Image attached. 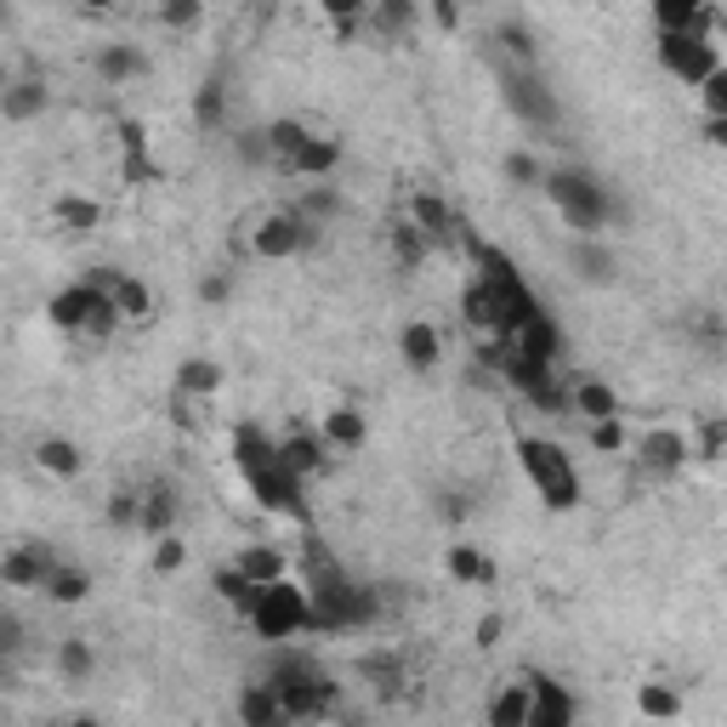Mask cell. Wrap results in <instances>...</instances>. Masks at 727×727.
I'll return each mask as SVG.
<instances>
[{
  "instance_id": "obj_1",
  "label": "cell",
  "mask_w": 727,
  "mask_h": 727,
  "mask_svg": "<svg viewBox=\"0 0 727 727\" xmlns=\"http://www.w3.org/2000/svg\"><path fill=\"white\" fill-rule=\"evenodd\" d=\"M307 563H313V580H307V597H313V631H363V625L381 614L376 591H370V585H358V580H347L324 551H313Z\"/></svg>"
},
{
  "instance_id": "obj_2",
  "label": "cell",
  "mask_w": 727,
  "mask_h": 727,
  "mask_svg": "<svg viewBox=\"0 0 727 727\" xmlns=\"http://www.w3.org/2000/svg\"><path fill=\"white\" fill-rule=\"evenodd\" d=\"M478 268H483V273H478V290H483V302H489V329L512 347V342H517V329L540 313V302H535V290L523 284L517 261H512L506 250L478 245Z\"/></svg>"
},
{
  "instance_id": "obj_3",
  "label": "cell",
  "mask_w": 727,
  "mask_h": 727,
  "mask_svg": "<svg viewBox=\"0 0 727 727\" xmlns=\"http://www.w3.org/2000/svg\"><path fill=\"white\" fill-rule=\"evenodd\" d=\"M501 97H506V109H512L523 125H535V131H557V125H563L557 91H551V80L535 69V63L501 57Z\"/></svg>"
},
{
  "instance_id": "obj_4",
  "label": "cell",
  "mask_w": 727,
  "mask_h": 727,
  "mask_svg": "<svg viewBox=\"0 0 727 727\" xmlns=\"http://www.w3.org/2000/svg\"><path fill=\"white\" fill-rule=\"evenodd\" d=\"M546 193H551V205L569 216V227H580V239H597V227H608V193L591 171H574V165L546 171Z\"/></svg>"
},
{
  "instance_id": "obj_5",
  "label": "cell",
  "mask_w": 727,
  "mask_h": 727,
  "mask_svg": "<svg viewBox=\"0 0 727 727\" xmlns=\"http://www.w3.org/2000/svg\"><path fill=\"white\" fill-rule=\"evenodd\" d=\"M250 625L268 642H290L295 631H313V597H307V585H261L256 591V603H250Z\"/></svg>"
},
{
  "instance_id": "obj_6",
  "label": "cell",
  "mask_w": 727,
  "mask_h": 727,
  "mask_svg": "<svg viewBox=\"0 0 727 727\" xmlns=\"http://www.w3.org/2000/svg\"><path fill=\"white\" fill-rule=\"evenodd\" d=\"M517 460H523L528 483H535V494H540L551 512H569V506L580 501V478H574L569 455L557 449V444H546V438H523V444H517Z\"/></svg>"
},
{
  "instance_id": "obj_7",
  "label": "cell",
  "mask_w": 727,
  "mask_h": 727,
  "mask_svg": "<svg viewBox=\"0 0 727 727\" xmlns=\"http://www.w3.org/2000/svg\"><path fill=\"white\" fill-rule=\"evenodd\" d=\"M46 318H52L57 329H91V336H109L114 318H120V307H114V295H109V290H97V284H86V279H80L75 290L52 295Z\"/></svg>"
},
{
  "instance_id": "obj_8",
  "label": "cell",
  "mask_w": 727,
  "mask_h": 727,
  "mask_svg": "<svg viewBox=\"0 0 727 727\" xmlns=\"http://www.w3.org/2000/svg\"><path fill=\"white\" fill-rule=\"evenodd\" d=\"M659 63H666L676 80H687V86H705L722 69V57H716V46L705 35H659Z\"/></svg>"
},
{
  "instance_id": "obj_9",
  "label": "cell",
  "mask_w": 727,
  "mask_h": 727,
  "mask_svg": "<svg viewBox=\"0 0 727 727\" xmlns=\"http://www.w3.org/2000/svg\"><path fill=\"white\" fill-rule=\"evenodd\" d=\"M535 705H528V727H574V693L551 676H535L528 682Z\"/></svg>"
},
{
  "instance_id": "obj_10",
  "label": "cell",
  "mask_w": 727,
  "mask_h": 727,
  "mask_svg": "<svg viewBox=\"0 0 727 727\" xmlns=\"http://www.w3.org/2000/svg\"><path fill=\"white\" fill-rule=\"evenodd\" d=\"M512 353H523V358H535V363H557V353H563V329H557V318L540 307L535 318H528L523 329H517V342H512Z\"/></svg>"
},
{
  "instance_id": "obj_11",
  "label": "cell",
  "mask_w": 727,
  "mask_h": 727,
  "mask_svg": "<svg viewBox=\"0 0 727 727\" xmlns=\"http://www.w3.org/2000/svg\"><path fill=\"white\" fill-rule=\"evenodd\" d=\"M307 239H313V222L302 211H295V216H273V222L256 227V250L261 256H295Z\"/></svg>"
},
{
  "instance_id": "obj_12",
  "label": "cell",
  "mask_w": 727,
  "mask_h": 727,
  "mask_svg": "<svg viewBox=\"0 0 727 727\" xmlns=\"http://www.w3.org/2000/svg\"><path fill=\"white\" fill-rule=\"evenodd\" d=\"M239 722H245V727H290L279 693H273L268 682H250V687L239 693Z\"/></svg>"
},
{
  "instance_id": "obj_13",
  "label": "cell",
  "mask_w": 727,
  "mask_h": 727,
  "mask_svg": "<svg viewBox=\"0 0 727 727\" xmlns=\"http://www.w3.org/2000/svg\"><path fill=\"white\" fill-rule=\"evenodd\" d=\"M682 460H687L682 433H648V438L637 444V467H648V472H676Z\"/></svg>"
},
{
  "instance_id": "obj_14",
  "label": "cell",
  "mask_w": 727,
  "mask_h": 727,
  "mask_svg": "<svg viewBox=\"0 0 727 727\" xmlns=\"http://www.w3.org/2000/svg\"><path fill=\"white\" fill-rule=\"evenodd\" d=\"M569 268H574L585 284H608V279H614V256H608V245H603V239H574Z\"/></svg>"
},
{
  "instance_id": "obj_15",
  "label": "cell",
  "mask_w": 727,
  "mask_h": 727,
  "mask_svg": "<svg viewBox=\"0 0 727 727\" xmlns=\"http://www.w3.org/2000/svg\"><path fill=\"white\" fill-rule=\"evenodd\" d=\"M528 705H535V693H528L523 682L501 687L489 700V727H528Z\"/></svg>"
},
{
  "instance_id": "obj_16",
  "label": "cell",
  "mask_w": 727,
  "mask_h": 727,
  "mask_svg": "<svg viewBox=\"0 0 727 727\" xmlns=\"http://www.w3.org/2000/svg\"><path fill=\"white\" fill-rule=\"evenodd\" d=\"M234 569H239L250 585H279V580H284V557H279L273 546H250Z\"/></svg>"
},
{
  "instance_id": "obj_17",
  "label": "cell",
  "mask_w": 727,
  "mask_h": 727,
  "mask_svg": "<svg viewBox=\"0 0 727 727\" xmlns=\"http://www.w3.org/2000/svg\"><path fill=\"white\" fill-rule=\"evenodd\" d=\"M659 35H705V12L687 0H659Z\"/></svg>"
},
{
  "instance_id": "obj_18",
  "label": "cell",
  "mask_w": 727,
  "mask_h": 727,
  "mask_svg": "<svg viewBox=\"0 0 727 727\" xmlns=\"http://www.w3.org/2000/svg\"><path fill=\"white\" fill-rule=\"evenodd\" d=\"M97 75H103L109 86L143 75V52H137V46H103V52H97Z\"/></svg>"
},
{
  "instance_id": "obj_19",
  "label": "cell",
  "mask_w": 727,
  "mask_h": 727,
  "mask_svg": "<svg viewBox=\"0 0 727 727\" xmlns=\"http://www.w3.org/2000/svg\"><path fill=\"white\" fill-rule=\"evenodd\" d=\"M0 109H7V120H35V114L46 109V86H35V80H18L7 97H0Z\"/></svg>"
},
{
  "instance_id": "obj_20",
  "label": "cell",
  "mask_w": 727,
  "mask_h": 727,
  "mask_svg": "<svg viewBox=\"0 0 727 727\" xmlns=\"http://www.w3.org/2000/svg\"><path fill=\"white\" fill-rule=\"evenodd\" d=\"M574 410L591 421V426H597V421H614L619 415V404H614V392L603 387V381H585L580 392H574Z\"/></svg>"
},
{
  "instance_id": "obj_21",
  "label": "cell",
  "mask_w": 727,
  "mask_h": 727,
  "mask_svg": "<svg viewBox=\"0 0 727 727\" xmlns=\"http://www.w3.org/2000/svg\"><path fill=\"white\" fill-rule=\"evenodd\" d=\"M404 358L415 363V370H433L438 363V329L433 324H410L404 329Z\"/></svg>"
},
{
  "instance_id": "obj_22",
  "label": "cell",
  "mask_w": 727,
  "mask_h": 727,
  "mask_svg": "<svg viewBox=\"0 0 727 727\" xmlns=\"http://www.w3.org/2000/svg\"><path fill=\"white\" fill-rule=\"evenodd\" d=\"M171 512H177L171 489H165V483H154V489L143 494V523H137V528H148V535H165V528H171Z\"/></svg>"
},
{
  "instance_id": "obj_23",
  "label": "cell",
  "mask_w": 727,
  "mask_h": 727,
  "mask_svg": "<svg viewBox=\"0 0 727 727\" xmlns=\"http://www.w3.org/2000/svg\"><path fill=\"white\" fill-rule=\"evenodd\" d=\"M324 438L336 444V449H358V444H363V415H358V410H329Z\"/></svg>"
},
{
  "instance_id": "obj_24",
  "label": "cell",
  "mask_w": 727,
  "mask_h": 727,
  "mask_svg": "<svg viewBox=\"0 0 727 727\" xmlns=\"http://www.w3.org/2000/svg\"><path fill=\"white\" fill-rule=\"evenodd\" d=\"M35 455H41V467L57 472V478H75V472H80V449H75L69 438H46Z\"/></svg>"
},
{
  "instance_id": "obj_25",
  "label": "cell",
  "mask_w": 727,
  "mask_h": 727,
  "mask_svg": "<svg viewBox=\"0 0 727 727\" xmlns=\"http://www.w3.org/2000/svg\"><path fill=\"white\" fill-rule=\"evenodd\" d=\"M109 295H114L120 318H148V307H154V302H148V290H143L137 279H125V273L114 279V290H109Z\"/></svg>"
},
{
  "instance_id": "obj_26",
  "label": "cell",
  "mask_w": 727,
  "mask_h": 727,
  "mask_svg": "<svg viewBox=\"0 0 727 727\" xmlns=\"http://www.w3.org/2000/svg\"><path fill=\"white\" fill-rule=\"evenodd\" d=\"M279 460H284L295 478H307V472L318 467V438H284V444H279Z\"/></svg>"
},
{
  "instance_id": "obj_27",
  "label": "cell",
  "mask_w": 727,
  "mask_h": 727,
  "mask_svg": "<svg viewBox=\"0 0 727 727\" xmlns=\"http://www.w3.org/2000/svg\"><path fill=\"white\" fill-rule=\"evenodd\" d=\"M41 591H46L52 603H80L91 585H86V574H75V569H52V580H46Z\"/></svg>"
},
{
  "instance_id": "obj_28",
  "label": "cell",
  "mask_w": 727,
  "mask_h": 727,
  "mask_svg": "<svg viewBox=\"0 0 727 727\" xmlns=\"http://www.w3.org/2000/svg\"><path fill=\"white\" fill-rule=\"evenodd\" d=\"M216 591H222V597L234 603V608H245V614H250V603H256V591H261V585H250L239 569H222V574H216Z\"/></svg>"
},
{
  "instance_id": "obj_29",
  "label": "cell",
  "mask_w": 727,
  "mask_h": 727,
  "mask_svg": "<svg viewBox=\"0 0 727 727\" xmlns=\"http://www.w3.org/2000/svg\"><path fill=\"white\" fill-rule=\"evenodd\" d=\"M637 705H642L648 716H659V722H671V716L682 711V700H676V693H671V687H659V682H648V687L637 693Z\"/></svg>"
},
{
  "instance_id": "obj_30",
  "label": "cell",
  "mask_w": 727,
  "mask_h": 727,
  "mask_svg": "<svg viewBox=\"0 0 727 727\" xmlns=\"http://www.w3.org/2000/svg\"><path fill=\"white\" fill-rule=\"evenodd\" d=\"M329 165H336V143H318V137H313V143L302 148V159H295V171H307V177H324Z\"/></svg>"
},
{
  "instance_id": "obj_31",
  "label": "cell",
  "mask_w": 727,
  "mask_h": 727,
  "mask_svg": "<svg viewBox=\"0 0 727 727\" xmlns=\"http://www.w3.org/2000/svg\"><path fill=\"white\" fill-rule=\"evenodd\" d=\"M57 666H63V676H69V682H80V676H91V648H86V642H63V653H57Z\"/></svg>"
},
{
  "instance_id": "obj_32",
  "label": "cell",
  "mask_w": 727,
  "mask_h": 727,
  "mask_svg": "<svg viewBox=\"0 0 727 727\" xmlns=\"http://www.w3.org/2000/svg\"><path fill=\"white\" fill-rule=\"evenodd\" d=\"M193 114H200V125L205 131H216L222 125V86L211 80V86H200V103H193Z\"/></svg>"
},
{
  "instance_id": "obj_33",
  "label": "cell",
  "mask_w": 727,
  "mask_h": 727,
  "mask_svg": "<svg viewBox=\"0 0 727 727\" xmlns=\"http://www.w3.org/2000/svg\"><path fill=\"white\" fill-rule=\"evenodd\" d=\"M700 91H705V114L711 120H727V69H716Z\"/></svg>"
},
{
  "instance_id": "obj_34",
  "label": "cell",
  "mask_w": 727,
  "mask_h": 727,
  "mask_svg": "<svg viewBox=\"0 0 727 727\" xmlns=\"http://www.w3.org/2000/svg\"><path fill=\"white\" fill-rule=\"evenodd\" d=\"M449 569H455L460 580H489V569H483V557H478L472 546H455V551H449Z\"/></svg>"
},
{
  "instance_id": "obj_35",
  "label": "cell",
  "mask_w": 727,
  "mask_h": 727,
  "mask_svg": "<svg viewBox=\"0 0 727 727\" xmlns=\"http://www.w3.org/2000/svg\"><path fill=\"white\" fill-rule=\"evenodd\" d=\"M506 177L523 182V188H528V182H546V171H540V159H535V154H512V159H506Z\"/></svg>"
},
{
  "instance_id": "obj_36",
  "label": "cell",
  "mask_w": 727,
  "mask_h": 727,
  "mask_svg": "<svg viewBox=\"0 0 727 727\" xmlns=\"http://www.w3.org/2000/svg\"><path fill=\"white\" fill-rule=\"evenodd\" d=\"M182 387L188 392H211L216 387V363H205V358H193L188 370H182Z\"/></svg>"
},
{
  "instance_id": "obj_37",
  "label": "cell",
  "mask_w": 727,
  "mask_h": 727,
  "mask_svg": "<svg viewBox=\"0 0 727 727\" xmlns=\"http://www.w3.org/2000/svg\"><path fill=\"white\" fill-rule=\"evenodd\" d=\"M57 211H63V222H69L75 234H80V227H97V205H86V200H63Z\"/></svg>"
},
{
  "instance_id": "obj_38",
  "label": "cell",
  "mask_w": 727,
  "mask_h": 727,
  "mask_svg": "<svg viewBox=\"0 0 727 727\" xmlns=\"http://www.w3.org/2000/svg\"><path fill=\"white\" fill-rule=\"evenodd\" d=\"M182 557H188V551H182V540L165 535V540H159V551H154V569H159V574H171V569H182Z\"/></svg>"
},
{
  "instance_id": "obj_39",
  "label": "cell",
  "mask_w": 727,
  "mask_h": 727,
  "mask_svg": "<svg viewBox=\"0 0 727 727\" xmlns=\"http://www.w3.org/2000/svg\"><path fill=\"white\" fill-rule=\"evenodd\" d=\"M591 444H597V449H619L625 444V433H619V421H597V426H591Z\"/></svg>"
},
{
  "instance_id": "obj_40",
  "label": "cell",
  "mask_w": 727,
  "mask_h": 727,
  "mask_svg": "<svg viewBox=\"0 0 727 727\" xmlns=\"http://www.w3.org/2000/svg\"><path fill=\"white\" fill-rule=\"evenodd\" d=\"M0 642H7V653H18V642H23V625H18V614H7V619H0Z\"/></svg>"
},
{
  "instance_id": "obj_41",
  "label": "cell",
  "mask_w": 727,
  "mask_h": 727,
  "mask_svg": "<svg viewBox=\"0 0 727 727\" xmlns=\"http://www.w3.org/2000/svg\"><path fill=\"white\" fill-rule=\"evenodd\" d=\"M494 637H501V619H494V614H489V619H483V625H478V642H483V648H489V642H494Z\"/></svg>"
},
{
  "instance_id": "obj_42",
  "label": "cell",
  "mask_w": 727,
  "mask_h": 727,
  "mask_svg": "<svg viewBox=\"0 0 727 727\" xmlns=\"http://www.w3.org/2000/svg\"><path fill=\"white\" fill-rule=\"evenodd\" d=\"M165 18H171V23H193V18H200V7H171Z\"/></svg>"
},
{
  "instance_id": "obj_43",
  "label": "cell",
  "mask_w": 727,
  "mask_h": 727,
  "mask_svg": "<svg viewBox=\"0 0 727 727\" xmlns=\"http://www.w3.org/2000/svg\"><path fill=\"white\" fill-rule=\"evenodd\" d=\"M711 143H716V148H727V120H711Z\"/></svg>"
},
{
  "instance_id": "obj_44",
  "label": "cell",
  "mask_w": 727,
  "mask_h": 727,
  "mask_svg": "<svg viewBox=\"0 0 727 727\" xmlns=\"http://www.w3.org/2000/svg\"><path fill=\"white\" fill-rule=\"evenodd\" d=\"M69 727H97V722H91V716H75V722H69Z\"/></svg>"
}]
</instances>
